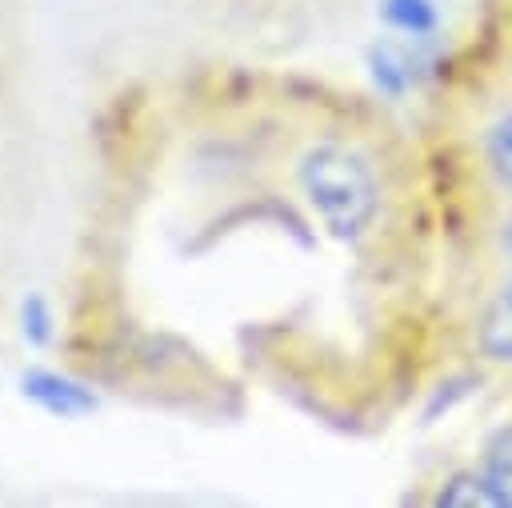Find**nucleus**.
I'll return each instance as SVG.
<instances>
[{
    "label": "nucleus",
    "mask_w": 512,
    "mask_h": 508,
    "mask_svg": "<svg viewBox=\"0 0 512 508\" xmlns=\"http://www.w3.org/2000/svg\"><path fill=\"white\" fill-rule=\"evenodd\" d=\"M480 472H484L496 504L512 508V424H504L488 436L484 456H480Z\"/></svg>",
    "instance_id": "obj_5"
},
{
    "label": "nucleus",
    "mask_w": 512,
    "mask_h": 508,
    "mask_svg": "<svg viewBox=\"0 0 512 508\" xmlns=\"http://www.w3.org/2000/svg\"><path fill=\"white\" fill-rule=\"evenodd\" d=\"M436 504H448V508H500L480 468H460V472H452V476L440 484Z\"/></svg>",
    "instance_id": "obj_6"
},
{
    "label": "nucleus",
    "mask_w": 512,
    "mask_h": 508,
    "mask_svg": "<svg viewBox=\"0 0 512 508\" xmlns=\"http://www.w3.org/2000/svg\"><path fill=\"white\" fill-rule=\"evenodd\" d=\"M296 180L312 212L324 228L340 240H356L380 208V180L376 168L348 144H312L300 164Z\"/></svg>",
    "instance_id": "obj_1"
},
{
    "label": "nucleus",
    "mask_w": 512,
    "mask_h": 508,
    "mask_svg": "<svg viewBox=\"0 0 512 508\" xmlns=\"http://www.w3.org/2000/svg\"><path fill=\"white\" fill-rule=\"evenodd\" d=\"M44 324H48V316H44V304L32 296V300H24V332L28 336H44Z\"/></svg>",
    "instance_id": "obj_7"
},
{
    "label": "nucleus",
    "mask_w": 512,
    "mask_h": 508,
    "mask_svg": "<svg viewBox=\"0 0 512 508\" xmlns=\"http://www.w3.org/2000/svg\"><path fill=\"white\" fill-rule=\"evenodd\" d=\"M476 356L512 368V272H504L476 308Z\"/></svg>",
    "instance_id": "obj_2"
},
{
    "label": "nucleus",
    "mask_w": 512,
    "mask_h": 508,
    "mask_svg": "<svg viewBox=\"0 0 512 508\" xmlns=\"http://www.w3.org/2000/svg\"><path fill=\"white\" fill-rule=\"evenodd\" d=\"M496 252L512 264V200H508V208H504V216L496 220Z\"/></svg>",
    "instance_id": "obj_8"
},
{
    "label": "nucleus",
    "mask_w": 512,
    "mask_h": 508,
    "mask_svg": "<svg viewBox=\"0 0 512 508\" xmlns=\"http://www.w3.org/2000/svg\"><path fill=\"white\" fill-rule=\"evenodd\" d=\"M24 392H28L32 400H40L48 412H60V416H76V412H88V408H92V396H88L80 384H72V380H64V376H52V372H32V376H24Z\"/></svg>",
    "instance_id": "obj_4"
},
{
    "label": "nucleus",
    "mask_w": 512,
    "mask_h": 508,
    "mask_svg": "<svg viewBox=\"0 0 512 508\" xmlns=\"http://www.w3.org/2000/svg\"><path fill=\"white\" fill-rule=\"evenodd\" d=\"M480 168L484 176L512 196V104L500 108L480 132Z\"/></svg>",
    "instance_id": "obj_3"
}]
</instances>
